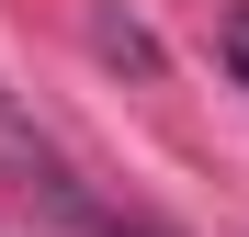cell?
I'll use <instances>...</instances> for the list:
<instances>
[{
  "mask_svg": "<svg viewBox=\"0 0 249 237\" xmlns=\"http://www.w3.org/2000/svg\"><path fill=\"white\" fill-rule=\"evenodd\" d=\"M215 57H227V68H238V91H249V0H238V12H227V23H215Z\"/></svg>",
  "mask_w": 249,
  "mask_h": 237,
  "instance_id": "cell-1",
  "label": "cell"
}]
</instances>
